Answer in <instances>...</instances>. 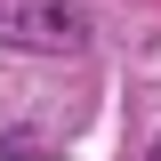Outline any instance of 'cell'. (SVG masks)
Instances as JSON below:
<instances>
[{
  "mask_svg": "<svg viewBox=\"0 0 161 161\" xmlns=\"http://www.w3.org/2000/svg\"><path fill=\"white\" fill-rule=\"evenodd\" d=\"M89 8L80 0H0V48L24 57H80L89 48Z\"/></svg>",
  "mask_w": 161,
  "mask_h": 161,
  "instance_id": "cell-1",
  "label": "cell"
}]
</instances>
